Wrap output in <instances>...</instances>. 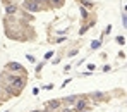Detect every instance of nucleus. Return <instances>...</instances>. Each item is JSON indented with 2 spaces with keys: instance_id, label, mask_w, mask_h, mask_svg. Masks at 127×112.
Instances as JSON below:
<instances>
[{
  "instance_id": "nucleus-10",
  "label": "nucleus",
  "mask_w": 127,
  "mask_h": 112,
  "mask_svg": "<svg viewBox=\"0 0 127 112\" xmlns=\"http://www.w3.org/2000/svg\"><path fill=\"white\" fill-rule=\"evenodd\" d=\"M33 112H41V111H33Z\"/></svg>"
},
{
  "instance_id": "nucleus-1",
  "label": "nucleus",
  "mask_w": 127,
  "mask_h": 112,
  "mask_svg": "<svg viewBox=\"0 0 127 112\" xmlns=\"http://www.w3.org/2000/svg\"><path fill=\"white\" fill-rule=\"evenodd\" d=\"M24 9L26 10H31V12H38L40 10V3L36 0H26L24 2Z\"/></svg>"
},
{
  "instance_id": "nucleus-3",
  "label": "nucleus",
  "mask_w": 127,
  "mask_h": 112,
  "mask_svg": "<svg viewBox=\"0 0 127 112\" xmlns=\"http://www.w3.org/2000/svg\"><path fill=\"white\" fill-rule=\"evenodd\" d=\"M9 69L10 71H22V66L17 62H12V64H9Z\"/></svg>"
},
{
  "instance_id": "nucleus-2",
  "label": "nucleus",
  "mask_w": 127,
  "mask_h": 112,
  "mask_svg": "<svg viewBox=\"0 0 127 112\" xmlns=\"http://www.w3.org/2000/svg\"><path fill=\"white\" fill-rule=\"evenodd\" d=\"M9 81H10L12 85H16L17 88H22V86H24V81H22V78H9Z\"/></svg>"
},
{
  "instance_id": "nucleus-6",
  "label": "nucleus",
  "mask_w": 127,
  "mask_h": 112,
  "mask_svg": "<svg viewBox=\"0 0 127 112\" xmlns=\"http://www.w3.org/2000/svg\"><path fill=\"white\" fill-rule=\"evenodd\" d=\"M16 12V5H7V14H14Z\"/></svg>"
},
{
  "instance_id": "nucleus-11",
  "label": "nucleus",
  "mask_w": 127,
  "mask_h": 112,
  "mask_svg": "<svg viewBox=\"0 0 127 112\" xmlns=\"http://www.w3.org/2000/svg\"><path fill=\"white\" fill-rule=\"evenodd\" d=\"M36 2H40V0H36Z\"/></svg>"
},
{
  "instance_id": "nucleus-8",
  "label": "nucleus",
  "mask_w": 127,
  "mask_h": 112,
  "mask_svg": "<svg viewBox=\"0 0 127 112\" xmlns=\"http://www.w3.org/2000/svg\"><path fill=\"white\" fill-rule=\"evenodd\" d=\"M117 43L124 45V43H126V38H122V36H119V38H117Z\"/></svg>"
},
{
  "instance_id": "nucleus-9",
  "label": "nucleus",
  "mask_w": 127,
  "mask_h": 112,
  "mask_svg": "<svg viewBox=\"0 0 127 112\" xmlns=\"http://www.w3.org/2000/svg\"><path fill=\"white\" fill-rule=\"evenodd\" d=\"M52 2H53V3H55V2H57V3H60V2H62V0H52Z\"/></svg>"
},
{
  "instance_id": "nucleus-5",
  "label": "nucleus",
  "mask_w": 127,
  "mask_h": 112,
  "mask_svg": "<svg viewBox=\"0 0 127 112\" xmlns=\"http://www.w3.org/2000/svg\"><path fill=\"white\" fill-rule=\"evenodd\" d=\"M76 107H77V111H83V109H84V107H86V102H84V100H79Z\"/></svg>"
},
{
  "instance_id": "nucleus-4",
  "label": "nucleus",
  "mask_w": 127,
  "mask_h": 112,
  "mask_svg": "<svg viewBox=\"0 0 127 112\" xmlns=\"http://www.w3.org/2000/svg\"><path fill=\"white\" fill-rule=\"evenodd\" d=\"M59 105H60L59 100H52V102H48V107H50V109H59Z\"/></svg>"
},
{
  "instance_id": "nucleus-7",
  "label": "nucleus",
  "mask_w": 127,
  "mask_h": 112,
  "mask_svg": "<svg viewBox=\"0 0 127 112\" xmlns=\"http://www.w3.org/2000/svg\"><path fill=\"white\" fill-rule=\"evenodd\" d=\"M65 102L67 104H74L76 102V97H65Z\"/></svg>"
}]
</instances>
